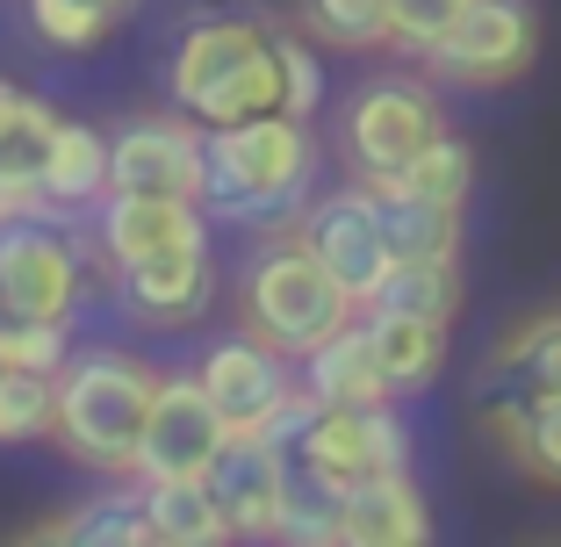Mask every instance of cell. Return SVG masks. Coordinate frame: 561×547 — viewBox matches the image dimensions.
<instances>
[{
  "label": "cell",
  "mask_w": 561,
  "mask_h": 547,
  "mask_svg": "<svg viewBox=\"0 0 561 547\" xmlns=\"http://www.w3.org/2000/svg\"><path fill=\"white\" fill-rule=\"evenodd\" d=\"M381 8H389V44L425 50V44H439V30L461 15L468 0H381Z\"/></svg>",
  "instance_id": "cell-33"
},
{
  "label": "cell",
  "mask_w": 561,
  "mask_h": 547,
  "mask_svg": "<svg viewBox=\"0 0 561 547\" xmlns=\"http://www.w3.org/2000/svg\"><path fill=\"white\" fill-rule=\"evenodd\" d=\"M238 310H245L252 339H266L288 361H302L317 339H331L346 317H360V303L331 282V266L296 231H274V246L252 252L245 274H238Z\"/></svg>",
  "instance_id": "cell-4"
},
{
  "label": "cell",
  "mask_w": 561,
  "mask_h": 547,
  "mask_svg": "<svg viewBox=\"0 0 561 547\" xmlns=\"http://www.w3.org/2000/svg\"><path fill=\"white\" fill-rule=\"evenodd\" d=\"M137 498H145V540L151 547H224L231 526L216 512L209 482L202 476H137Z\"/></svg>",
  "instance_id": "cell-18"
},
{
  "label": "cell",
  "mask_w": 561,
  "mask_h": 547,
  "mask_svg": "<svg viewBox=\"0 0 561 547\" xmlns=\"http://www.w3.org/2000/svg\"><path fill=\"white\" fill-rule=\"evenodd\" d=\"M165 94L181 116L202 130L238 116L280 109V72H274V30L252 15H202L181 30L173 58H165Z\"/></svg>",
  "instance_id": "cell-3"
},
{
  "label": "cell",
  "mask_w": 561,
  "mask_h": 547,
  "mask_svg": "<svg viewBox=\"0 0 561 547\" xmlns=\"http://www.w3.org/2000/svg\"><path fill=\"white\" fill-rule=\"evenodd\" d=\"M22 15H30V36L44 50H66V58H80V50H101L108 44V30H116V15L101 8V0H22Z\"/></svg>",
  "instance_id": "cell-28"
},
{
  "label": "cell",
  "mask_w": 561,
  "mask_h": 547,
  "mask_svg": "<svg viewBox=\"0 0 561 547\" xmlns=\"http://www.w3.org/2000/svg\"><path fill=\"white\" fill-rule=\"evenodd\" d=\"M296 238L331 266V282L346 288L353 303L375 296V282L389 274V238H381V195L375 187H331V195L302 202Z\"/></svg>",
  "instance_id": "cell-9"
},
{
  "label": "cell",
  "mask_w": 561,
  "mask_h": 547,
  "mask_svg": "<svg viewBox=\"0 0 561 547\" xmlns=\"http://www.w3.org/2000/svg\"><path fill=\"white\" fill-rule=\"evenodd\" d=\"M50 440V375L0 367V447H36Z\"/></svg>",
  "instance_id": "cell-30"
},
{
  "label": "cell",
  "mask_w": 561,
  "mask_h": 547,
  "mask_svg": "<svg viewBox=\"0 0 561 547\" xmlns=\"http://www.w3.org/2000/svg\"><path fill=\"white\" fill-rule=\"evenodd\" d=\"M101 195H108V130L58 116V130H50V151H44V173H36V216L94 209Z\"/></svg>",
  "instance_id": "cell-17"
},
{
  "label": "cell",
  "mask_w": 561,
  "mask_h": 547,
  "mask_svg": "<svg viewBox=\"0 0 561 547\" xmlns=\"http://www.w3.org/2000/svg\"><path fill=\"white\" fill-rule=\"evenodd\" d=\"M209 296H216L209 238H181V246L116 266L123 317H137V324H151V332H181V324H195V317L209 310Z\"/></svg>",
  "instance_id": "cell-11"
},
{
  "label": "cell",
  "mask_w": 561,
  "mask_h": 547,
  "mask_svg": "<svg viewBox=\"0 0 561 547\" xmlns=\"http://www.w3.org/2000/svg\"><path fill=\"white\" fill-rule=\"evenodd\" d=\"M30 540H66V547H145V498H137V476H123V490H101V498L72 504L66 518H44V526H30Z\"/></svg>",
  "instance_id": "cell-21"
},
{
  "label": "cell",
  "mask_w": 561,
  "mask_h": 547,
  "mask_svg": "<svg viewBox=\"0 0 561 547\" xmlns=\"http://www.w3.org/2000/svg\"><path fill=\"white\" fill-rule=\"evenodd\" d=\"M8 216H22V209H15V195H8V187H0V224H8Z\"/></svg>",
  "instance_id": "cell-36"
},
{
  "label": "cell",
  "mask_w": 561,
  "mask_h": 547,
  "mask_svg": "<svg viewBox=\"0 0 561 547\" xmlns=\"http://www.w3.org/2000/svg\"><path fill=\"white\" fill-rule=\"evenodd\" d=\"M274 72H280V109L310 123L324 101V66H317V44L302 30H274Z\"/></svg>",
  "instance_id": "cell-31"
},
{
  "label": "cell",
  "mask_w": 561,
  "mask_h": 547,
  "mask_svg": "<svg viewBox=\"0 0 561 547\" xmlns=\"http://www.w3.org/2000/svg\"><path fill=\"white\" fill-rule=\"evenodd\" d=\"M360 310H397V317L454 324V310H461V260H389V274L375 282V296H367Z\"/></svg>",
  "instance_id": "cell-22"
},
{
  "label": "cell",
  "mask_w": 561,
  "mask_h": 547,
  "mask_svg": "<svg viewBox=\"0 0 561 547\" xmlns=\"http://www.w3.org/2000/svg\"><path fill=\"white\" fill-rule=\"evenodd\" d=\"M518 468L547 490H561V389L554 397H526V447H518Z\"/></svg>",
  "instance_id": "cell-32"
},
{
  "label": "cell",
  "mask_w": 561,
  "mask_h": 547,
  "mask_svg": "<svg viewBox=\"0 0 561 547\" xmlns=\"http://www.w3.org/2000/svg\"><path fill=\"white\" fill-rule=\"evenodd\" d=\"M50 130H58V109L36 94H22L0 123V187L15 195L22 216H36V173H44V151H50Z\"/></svg>",
  "instance_id": "cell-25"
},
{
  "label": "cell",
  "mask_w": 561,
  "mask_h": 547,
  "mask_svg": "<svg viewBox=\"0 0 561 547\" xmlns=\"http://www.w3.org/2000/svg\"><path fill=\"white\" fill-rule=\"evenodd\" d=\"M302 389L317 403H389V381H381L375 346H367V317H346L331 339L302 353Z\"/></svg>",
  "instance_id": "cell-19"
},
{
  "label": "cell",
  "mask_w": 561,
  "mask_h": 547,
  "mask_svg": "<svg viewBox=\"0 0 561 547\" xmlns=\"http://www.w3.org/2000/svg\"><path fill=\"white\" fill-rule=\"evenodd\" d=\"M397 195H417V202H439V209H468V187H476V151H468V137L439 130L425 137V145L411 151V167L397 173Z\"/></svg>",
  "instance_id": "cell-26"
},
{
  "label": "cell",
  "mask_w": 561,
  "mask_h": 547,
  "mask_svg": "<svg viewBox=\"0 0 561 547\" xmlns=\"http://www.w3.org/2000/svg\"><path fill=\"white\" fill-rule=\"evenodd\" d=\"M151 389H159V367H145L123 346L66 353V367L50 375V440L80 468H101V476L123 482L137 461Z\"/></svg>",
  "instance_id": "cell-2"
},
{
  "label": "cell",
  "mask_w": 561,
  "mask_h": 547,
  "mask_svg": "<svg viewBox=\"0 0 561 547\" xmlns=\"http://www.w3.org/2000/svg\"><path fill=\"white\" fill-rule=\"evenodd\" d=\"M288 454H302L331 490H346L381 468H411V432H403L397 403H310Z\"/></svg>",
  "instance_id": "cell-8"
},
{
  "label": "cell",
  "mask_w": 561,
  "mask_h": 547,
  "mask_svg": "<svg viewBox=\"0 0 561 547\" xmlns=\"http://www.w3.org/2000/svg\"><path fill=\"white\" fill-rule=\"evenodd\" d=\"M108 187L195 202V187H202V123L181 116V109L130 116L116 137H108Z\"/></svg>",
  "instance_id": "cell-10"
},
{
  "label": "cell",
  "mask_w": 561,
  "mask_h": 547,
  "mask_svg": "<svg viewBox=\"0 0 561 547\" xmlns=\"http://www.w3.org/2000/svg\"><path fill=\"white\" fill-rule=\"evenodd\" d=\"M87 296V252L50 216L0 224V317H72Z\"/></svg>",
  "instance_id": "cell-7"
},
{
  "label": "cell",
  "mask_w": 561,
  "mask_h": 547,
  "mask_svg": "<svg viewBox=\"0 0 561 547\" xmlns=\"http://www.w3.org/2000/svg\"><path fill=\"white\" fill-rule=\"evenodd\" d=\"M195 381H202V397L216 403L224 432H266V418H274L288 397H296L288 353H274L266 339H252V332L216 339V346L202 353Z\"/></svg>",
  "instance_id": "cell-12"
},
{
  "label": "cell",
  "mask_w": 561,
  "mask_h": 547,
  "mask_svg": "<svg viewBox=\"0 0 561 547\" xmlns=\"http://www.w3.org/2000/svg\"><path fill=\"white\" fill-rule=\"evenodd\" d=\"M446 130V109L432 87L417 80H367L353 87L346 116H339V151H346V167L360 187H389L403 167H411V151L425 137Z\"/></svg>",
  "instance_id": "cell-5"
},
{
  "label": "cell",
  "mask_w": 561,
  "mask_h": 547,
  "mask_svg": "<svg viewBox=\"0 0 561 547\" xmlns=\"http://www.w3.org/2000/svg\"><path fill=\"white\" fill-rule=\"evenodd\" d=\"M72 353V317H0V367L58 375Z\"/></svg>",
  "instance_id": "cell-29"
},
{
  "label": "cell",
  "mask_w": 561,
  "mask_h": 547,
  "mask_svg": "<svg viewBox=\"0 0 561 547\" xmlns=\"http://www.w3.org/2000/svg\"><path fill=\"white\" fill-rule=\"evenodd\" d=\"M317 181V145L310 123L288 109L216 123L202 130V187L195 209L209 224H245V231H296L302 202Z\"/></svg>",
  "instance_id": "cell-1"
},
{
  "label": "cell",
  "mask_w": 561,
  "mask_h": 547,
  "mask_svg": "<svg viewBox=\"0 0 561 547\" xmlns=\"http://www.w3.org/2000/svg\"><path fill=\"white\" fill-rule=\"evenodd\" d=\"M533 50H540L533 0H468L461 15L439 30V44H425L417 58L432 66V80L490 94V87L518 80V72L533 66Z\"/></svg>",
  "instance_id": "cell-6"
},
{
  "label": "cell",
  "mask_w": 561,
  "mask_h": 547,
  "mask_svg": "<svg viewBox=\"0 0 561 547\" xmlns=\"http://www.w3.org/2000/svg\"><path fill=\"white\" fill-rule=\"evenodd\" d=\"M216 512L231 526V540H274V512H280V447L260 432H224V447L202 468Z\"/></svg>",
  "instance_id": "cell-14"
},
{
  "label": "cell",
  "mask_w": 561,
  "mask_h": 547,
  "mask_svg": "<svg viewBox=\"0 0 561 547\" xmlns=\"http://www.w3.org/2000/svg\"><path fill=\"white\" fill-rule=\"evenodd\" d=\"M339 540L346 547H425L432 512H425V490L411 482V468H381L367 482H346L339 490Z\"/></svg>",
  "instance_id": "cell-16"
},
{
  "label": "cell",
  "mask_w": 561,
  "mask_h": 547,
  "mask_svg": "<svg viewBox=\"0 0 561 547\" xmlns=\"http://www.w3.org/2000/svg\"><path fill=\"white\" fill-rule=\"evenodd\" d=\"M216 447H224V418H216L209 397H202V381L195 375H159L145 432H137L130 476H145V482L151 476H202Z\"/></svg>",
  "instance_id": "cell-13"
},
{
  "label": "cell",
  "mask_w": 561,
  "mask_h": 547,
  "mask_svg": "<svg viewBox=\"0 0 561 547\" xmlns=\"http://www.w3.org/2000/svg\"><path fill=\"white\" fill-rule=\"evenodd\" d=\"M101 8H108V15H116V22H123V15H130V8H137V0H101Z\"/></svg>",
  "instance_id": "cell-35"
},
{
  "label": "cell",
  "mask_w": 561,
  "mask_h": 547,
  "mask_svg": "<svg viewBox=\"0 0 561 547\" xmlns=\"http://www.w3.org/2000/svg\"><path fill=\"white\" fill-rule=\"evenodd\" d=\"M181 238H209V216L181 195H130V187H108L94 202V246L108 266H130L145 252H165Z\"/></svg>",
  "instance_id": "cell-15"
},
{
  "label": "cell",
  "mask_w": 561,
  "mask_h": 547,
  "mask_svg": "<svg viewBox=\"0 0 561 547\" xmlns=\"http://www.w3.org/2000/svg\"><path fill=\"white\" fill-rule=\"evenodd\" d=\"M274 540L288 547H331L339 540V490L317 476L302 454L280 447V512H274Z\"/></svg>",
  "instance_id": "cell-23"
},
{
  "label": "cell",
  "mask_w": 561,
  "mask_h": 547,
  "mask_svg": "<svg viewBox=\"0 0 561 547\" xmlns=\"http://www.w3.org/2000/svg\"><path fill=\"white\" fill-rule=\"evenodd\" d=\"M367 346H375V367H381V381H389V397H403V389H425L446 367V324L367 310Z\"/></svg>",
  "instance_id": "cell-20"
},
{
  "label": "cell",
  "mask_w": 561,
  "mask_h": 547,
  "mask_svg": "<svg viewBox=\"0 0 561 547\" xmlns=\"http://www.w3.org/2000/svg\"><path fill=\"white\" fill-rule=\"evenodd\" d=\"M375 195H381V238H389V260H461V209L397 195V187H375Z\"/></svg>",
  "instance_id": "cell-24"
},
{
  "label": "cell",
  "mask_w": 561,
  "mask_h": 547,
  "mask_svg": "<svg viewBox=\"0 0 561 547\" xmlns=\"http://www.w3.org/2000/svg\"><path fill=\"white\" fill-rule=\"evenodd\" d=\"M15 101H22V87H15V80H0V123H8V109H15Z\"/></svg>",
  "instance_id": "cell-34"
},
{
  "label": "cell",
  "mask_w": 561,
  "mask_h": 547,
  "mask_svg": "<svg viewBox=\"0 0 561 547\" xmlns=\"http://www.w3.org/2000/svg\"><path fill=\"white\" fill-rule=\"evenodd\" d=\"M296 30L324 50H381L389 8L381 0H296Z\"/></svg>",
  "instance_id": "cell-27"
}]
</instances>
